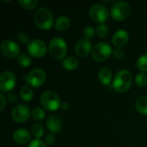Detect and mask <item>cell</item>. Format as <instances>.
<instances>
[{
  "mask_svg": "<svg viewBox=\"0 0 147 147\" xmlns=\"http://www.w3.org/2000/svg\"><path fill=\"white\" fill-rule=\"evenodd\" d=\"M33 20L35 26L41 30H48L50 29L53 23V16L50 9L45 7L39 8L35 10Z\"/></svg>",
  "mask_w": 147,
  "mask_h": 147,
  "instance_id": "cell-1",
  "label": "cell"
},
{
  "mask_svg": "<svg viewBox=\"0 0 147 147\" xmlns=\"http://www.w3.org/2000/svg\"><path fill=\"white\" fill-rule=\"evenodd\" d=\"M132 81L133 78L131 72L127 70H121L115 74L114 78L112 88L114 89V90L120 93L126 92L130 89L132 85Z\"/></svg>",
  "mask_w": 147,
  "mask_h": 147,
  "instance_id": "cell-2",
  "label": "cell"
},
{
  "mask_svg": "<svg viewBox=\"0 0 147 147\" xmlns=\"http://www.w3.org/2000/svg\"><path fill=\"white\" fill-rule=\"evenodd\" d=\"M40 102L41 106L48 111H55L62 105L59 95L52 90H47L42 93L40 97Z\"/></svg>",
  "mask_w": 147,
  "mask_h": 147,
  "instance_id": "cell-3",
  "label": "cell"
},
{
  "mask_svg": "<svg viewBox=\"0 0 147 147\" xmlns=\"http://www.w3.org/2000/svg\"><path fill=\"white\" fill-rule=\"evenodd\" d=\"M48 50L50 55L53 59L60 60L64 59L67 53V44L64 39L60 37H55L51 40Z\"/></svg>",
  "mask_w": 147,
  "mask_h": 147,
  "instance_id": "cell-4",
  "label": "cell"
},
{
  "mask_svg": "<svg viewBox=\"0 0 147 147\" xmlns=\"http://www.w3.org/2000/svg\"><path fill=\"white\" fill-rule=\"evenodd\" d=\"M113 53L112 47L104 41L99 42L94 46L91 51V56L94 60L97 62H102L108 59Z\"/></svg>",
  "mask_w": 147,
  "mask_h": 147,
  "instance_id": "cell-5",
  "label": "cell"
},
{
  "mask_svg": "<svg viewBox=\"0 0 147 147\" xmlns=\"http://www.w3.org/2000/svg\"><path fill=\"white\" fill-rule=\"evenodd\" d=\"M131 12V7L126 1H118L112 7L110 15L115 21H122L126 19Z\"/></svg>",
  "mask_w": 147,
  "mask_h": 147,
  "instance_id": "cell-6",
  "label": "cell"
},
{
  "mask_svg": "<svg viewBox=\"0 0 147 147\" xmlns=\"http://www.w3.org/2000/svg\"><path fill=\"white\" fill-rule=\"evenodd\" d=\"M90 17L101 24L104 23L109 17V12L108 8L102 3H95L89 9Z\"/></svg>",
  "mask_w": 147,
  "mask_h": 147,
  "instance_id": "cell-7",
  "label": "cell"
},
{
  "mask_svg": "<svg viewBox=\"0 0 147 147\" xmlns=\"http://www.w3.org/2000/svg\"><path fill=\"white\" fill-rule=\"evenodd\" d=\"M27 51L34 58H42L47 52V47L43 40L33 39L27 44Z\"/></svg>",
  "mask_w": 147,
  "mask_h": 147,
  "instance_id": "cell-8",
  "label": "cell"
},
{
  "mask_svg": "<svg viewBox=\"0 0 147 147\" xmlns=\"http://www.w3.org/2000/svg\"><path fill=\"white\" fill-rule=\"evenodd\" d=\"M0 50L2 54L9 59L18 58V56L20 55L19 45L16 41L9 39L3 40L2 41L0 46Z\"/></svg>",
  "mask_w": 147,
  "mask_h": 147,
  "instance_id": "cell-9",
  "label": "cell"
},
{
  "mask_svg": "<svg viewBox=\"0 0 147 147\" xmlns=\"http://www.w3.org/2000/svg\"><path fill=\"white\" fill-rule=\"evenodd\" d=\"M46 81V72L40 68H35L32 70L26 76V82L31 87H40Z\"/></svg>",
  "mask_w": 147,
  "mask_h": 147,
  "instance_id": "cell-10",
  "label": "cell"
},
{
  "mask_svg": "<svg viewBox=\"0 0 147 147\" xmlns=\"http://www.w3.org/2000/svg\"><path fill=\"white\" fill-rule=\"evenodd\" d=\"M16 75L9 71H4L0 74V90L2 92H9L16 85Z\"/></svg>",
  "mask_w": 147,
  "mask_h": 147,
  "instance_id": "cell-11",
  "label": "cell"
},
{
  "mask_svg": "<svg viewBox=\"0 0 147 147\" xmlns=\"http://www.w3.org/2000/svg\"><path fill=\"white\" fill-rule=\"evenodd\" d=\"M30 115L29 108L24 104L16 105L11 111V118L16 122H25Z\"/></svg>",
  "mask_w": 147,
  "mask_h": 147,
  "instance_id": "cell-12",
  "label": "cell"
},
{
  "mask_svg": "<svg viewBox=\"0 0 147 147\" xmlns=\"http://www.w3.org/2000/svg\"><path fill=\"white\" fill-rule=\"evenodd\" d=\"M92 44L90 41V40H87L85 38L80 39L75 46V52L78 56L81 58H86L90 53L92 51Z\"/></svg>",
  "mask_w": 147,
  "mask_h": 147,
  "instance_id": "cell-13",
  "label": "cell"
},
{
  "mask_svg": "<svg viewBox=\"0 0 147 147\" xmlns=\"http://www.w3.org/2000/svg\"><path fill=\"white\" fill-rule=\"evenodd\" d=\"M129 40L128 33L124 29L117 30L112 37V42L116 47H124Z\"/></svg>",
  "mask_w": 147,
  "mask_h": 147,
  "instance_id": "cell-14",
  "label": "cell"
},
{
  "mask_svg": "<svg viewBox=\"0 0 147 147\" xmlns=\"http://www.w3.org/2000/svg\"><path fill=\"white\" fill-rule=\"evenodd\" d=\"M31 135L25 128H18L13 133V140L18 145L27 144L30 140Z\"/></svg>",
  "mask_w": 147,
  "mask_h": 147,
  "instance_id": "cell-15",
  "label": "cell"
},
{
  "mask_svg": "<svg viewBox=\"0 0 147 147\" xmlns=\"http://www.w3.org/2000/svg\"><path fill=\"white\" fill-rule=\"evenodd\" d=\"M62 127L63 124L61 120L56 115H51L47 120V127L53 134H59L61 131Z\"/></svg>",
  "mask_w": 147,
  "mask_h": 147,
  "instance_id": "cell-16",
  "label": "cell"
},
{
  "mask_svg": "<svg viewBox=\"0 0 147 147\" xmlns=\"http://www.w3.org/2000/svg\"><path fill=\"white\" fill-rule=\"evenodd\" d=\"M70 25H71V21L69 17L65 16H59V17L56 18L54 22V28L59 31H64L68 29Z\"/></svg>",
  "mask_w": 147,
  "mask_h": 147,
  "instance_id": "cell-17",
  "label": "cell"
},
{
  "mask_svg": "<svg viewBox=\"0 0 147 147\" xmlns=\"http://www.w3.org/2000/svg\"><path fill=\"white\" fill-rule=\"evenodd\" d=\"M98 78L103 85H109L112 79V71L107 67L102 68L98 72Z\"/></svg>",
  "mask_w": 147,
  "mask_h": 147,
  "instance_id": "cell-18",
  "label": "cell"
},
{
  "mask_svg": "<svg viewBox=\"0 0 147 147\" xmlns=\"http://www.w3.org/2000/svg\"><path fill=\"white\" fill-rule=\"evenodd\" d=\"M135 108L139 113L147 115V96H140L137 98Z\"/></svg>",
  "mask_w": 147,
  "mask_h": 147,
  "instance_id": "cell-19",
  "label": "cell"
},
{
  "mask_svg": "<svg viewBox=\"0 0 147 147\" xmlns=\"http://www.w3.org/2000/svg\"><path fill=\"white\" fill-rule=\"evenodd\" d=\"M62 66L67 71H74L78 66V60L73 57H67L62 61Z\"/></svg>",
  "mask_w": 147,
  "mask_h": 147,
  "instance_id": "cell-20",
  "label": "cell"
},
{
  "mask_svg": "<svg viewBox=\"0 0 147 147\" xmlns=\"http://www.w3.org/2000/svg\"><path fill=\"white\" fill-rule=\"evenodd\" d=\"M20 96L24 102H29L34 97V91L29 86L23 85L20 90Z\"/></svg>",
  "mask_w": 147,
  "mask_h": 147,
  "instance_id": "cell-21",
  "label": "cell"
},
{
  "mask_svg": "<svg viewBox=\"0 0 147 147\" xmlns=\"http://www.w3.org/2000/svg\"><path fill=\"white\" fill-rule=\"evenodd\" d=\"M31 132H32V135L34 138H36V140H39L44 135V127L40 123H35L33 125Z\"/></svg>",
  "mask_w": 147,
  "mask_h": 147,
  "instance_id": "cell-22",
  "label": "cell"
},
{
  "mask_svg": "<svg viewBox=\"0 0 147 147\" xmlns=\"http://www.w3.org/2000/svg\"><path fill=\"white\" fill-rule=\"evenodd\" d=\"M31 62H32V59H31L30 56L28 55V54H25V53L20 54L18 56V58H17V63L22 67L29 66L31 65Z\"/></svg>",
  "mask_w": 147,
  "mask_h": 147,
  "instance_id": "cell-23",
  "label": "cell"
},
{
  "mask_svg": "<svg viewBox=\"0 0 147 147\" xmlns=\"http://www.w3.org/2000/svg\"><path fill=\"white\" fill-rule=\"evenodd\" d=\"M18 3L26 9H34L37 4L38 1L37 0H18Z\"/></svg>",
  "mask_w": 147,
  "mask_h": 147,
  "instance_id": "cell-24",
  "label": "cell"
},
{
  "mask_svg": "<svg viewBox=\"0 0 147 147\" xmlns=\"http://www.w3.org/2000/svg\"><path fill=\"white\" fill-rule=\"evenodd\" d=\"M136 65H137V68L140 71H141L143 72L147 71V53L141 55L138 59Z\"/></svg>",
  "mask_w": 147,
  "mask_h": 147,
  "instance_id": "cell-25",
  "label": "cell"
},
{
  "mask_svg": "<svg viewBox=\"0 0 147 147\" xmlns=\"http://www.w3.org/2000/svg\"><path fill=\"white\" fill-rule=\"evenodd\" d=\"M135 83L136 85L142 88L147 85V75L145 72H140L136 75L135 77Z\"/></svg>",
  "mask_w": 147,
  "mask_h": 147,
  "instance_id": "cell-26",
  "label": "cell"
},
{
  "mask_svg": "<svg viewBox=\"0 0 147 147\" xmlns=\"http://www.w3.org/2000/svg\"><path fill=\"white\" fill-rule=\"evenodd\" d=\"M31 115H32V118L34 120H35V121H41V120H43L45 118L46 113H45V111L41 108H35L31 112Z\"/></svg>",
  "mask_w": 147,
  "mask_h": 147,
  "instance_id": "cell-27",
  "label": "cell"
},
{
  "mask_svg": "<svg viewBox=\"0 0 147 147\" xmlns=\"http://www.w3.org/2000/svg\"><path fill=\"white\" fill-rule=\"evenodd\" d=\"M96 31L97 35H98L99 37H102V38H103V37H106V36L109 34V32L108 26H107L106 24H104V23L99 24V25L96 27Z\"/></svg>",
  "mask_w": 147,
  "mask_h": 147,
  "instance_id": "cell-28",
  "label": "cell"
},
{
  "mask_svg": "<svg viewBox=\"0 0 147 147\" xmlns=\"http://www.w3.org/2000/svg\"><path fill=\"white\" fill-rule=\"evenodd\" d=\"M96 32V29L92 26H87L84 29V35L85 39L90 40V39H91V38H93L95 36Z\"/></svg>",
  "mask_w": 147,
  "mask_h": 147,
  "instance_id": "cell-29",
  "label": "cell"
},
{
  "mask_svg": "<svg viewBox=\"0 0 147 147\" xmlns=\"http://www.w3.org/2000/svg\"><path fill=\"white\" fill-rule=\"evenodd\" d=\"M17 39L20 42L25 44V43H28L30 40H29V35L28 33L26 32H20L18 33L17 34Z\"/></svg>",
  "mask_w": 147,
  "mask_h": 147,
  "instance_id": "cell-30",
  "label": "cell"
},
{
  "mask_svg": "<svg viewBox=\"0 0 147 147\" xmlns=\"http://www.w3.org/2000/svg\"><path fill=\"white\" fill-rule=\"evenodd\" d=\"M113 55L115 59H122L125 56V52L121 47H116L113 51Z\"/></svg>",
  "mask_w": 147,
  "mask_h": 147,
  "instance_id": "cell-31",
  "label": "cell"
},
{
  "mask_svg": "<svg viewBox=\"0 0 147 147\" xmlns=\"http://www.w3.org/2000/svg\"><path fill=\"white\" fill-rule=\"evenodd\" d=\"M28 147H47V144L40 140H34L28 144Z\"/></svg>",
  "mask_w": 147,
  "mask_h": 147,
  "instance_id": "cell-32",
  "label": "cell"
},
{
  "mask_svg": "<svg viewBox=\"0 0 147 147\" xmlns=\"http://www.w3.org/2000/svg\"><path fill=\"white\" fill-rule=\"evenodd\" d=\"M7 99L10 103H15L17 101V96L14 92H9L7 96Z\"/></svg>",
  "mask_w": 147,
  "mask_h": 147,
  "instance_id": "cell-33",
  "label": "cell"
},
{
  "mask_svg": "<svg viewBox=\"0 0 147 147\" xmlns=\"http://www.w3.org/2000/svg\"><path fill=\"white\" fill-rule=\"evenodd\" d=\"M54 142H55V137L53 134L47 135V137H46V144L47 145L52 146V145H53Z\"/></svg>",
  "mask_w": 147,
  "mask_h": 147,
  "instance_id": "cell-34",
  "label": "cell"
},
{
  "mask_svg": "<svg viewBox=\"0 0 147 147\" xmlns=\"http://www.w3.org/2000/svg\"><path fill=\"white\" fill-rule=\"evenodd\" d=\"M0 101H1V108H0V111H3L6 106V97L3 95L0 94Z\"/></svg>",
  "mask_w": 147,
  "mask_h": 147,
  "instance_id": "cell-35",
  "label": "cell"
},
{
  "mask_svg": "<svg viewBox=\"0 0 147 147\" xmlns=\"http://www.w3.org/2000/svg\"><path fill=\"white\" fill-rule=\"evenodd\" d=\"M61 108H62V109L66 110L67 109H69V104L67 102H63L62 105H61Z\"/></svg>",
  "mask_w": 147,
  "mask_h": 147,
  "instance_id": "cell-36",
  "label": "cell"
}]
</instances>
